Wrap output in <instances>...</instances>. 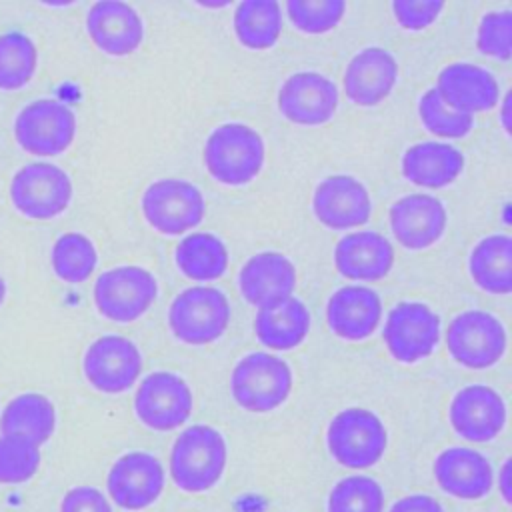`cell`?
Masks as SVG:
<instances>
[{"mask_svg": "<svg viewBox=\"0 0 512 512\" xmlns=\"http://www.w3.org/2000/svg\"><path fill=\"white\" fill-rule=\"evenodd\" d=\"M508 334L500 318L486 310H464L446 328V350L452 360L470 370L494 366L506 352Z\"/></svg>", "mask_w": 512, "mask_h": 512, "instance_id": "52a82bcc", "label": "cell"}, {"mask_svg": "<svg viewBox=\"0 0 512 512\" xmlns=\"http://www.w3.org/2000/svg\"><path fill=\"white\" fill-rule=\"evenodd\" d=\"M230 324L228 296L216 286H192L176 294L168 308L172 334L192 346L218 340Z\"/></svg>", "mask_w": 512, "mask_h": 512, "instance_id": "5b68a950", "label": "cell"}, {"mask_svg": "<svg viewBox=\"0 0 512 512\" xmlns=\"http://www.w3.org/2000/svg\"><path fill=\"white\" fill-rule=\"evenodd\" d=\"M238 286L248 304L258 310L272 308L292 296L296 288V268L282 252H258L240 268Z\"/></svg>", "mask_w": 512, "mask_h": 512, "instance_id": "d6986e66", "label": "cell"}, {"mask_svg": "<svg viewBox=\"0 0 512 512\" xmlns=\"http://www.w3.org/2000/svg\"><path fill=\"white\" fill-rule=\"evenodd\" d=\"M464 154L448 142H418L402 156V174L408 182L422 188H444L464 170Z\"/></svg>", "mask_w": 512, "mask_h": 512, "instance_id": "484cf974", "label": "cell"}, {"mask_svg": "<svg viewBox=\"0 0 512 512\" xmlns=\"http://www.w3.org/2000/svg\"><path fill=\"white\" fill-rule=\"evenodd\" d=\"M338 108V86L328 76L304 70L288 76L278 90V110L298 126H320Z\"/></svg>", "mask_w": 512, "mask_h": 512, "instance_id": "2e32d148", "label": "cell"}, {"mask_svg": "<svg viewBox=\"0 0 512 512\" xmlns=\"http://www.w3.org/2000/svg\"><path fill=\"white\" fill-rule=\"evenodd\" d=\"M398 74V62L386 48L366 46L344 70V92L358 106H376L390 96Z\"/></svg>", "mask_w": 512, "mask_h": 512, "instance_id": "603a6c76", "label": "cell"}, {"mask_svg": "<svg viewBox=\"0 0 512 512\" xmlns=\"http://www.w3.org/2000/svg\"><path fill=\"white\" fill-rule=\"evenodd\" d=\"M264 140L248 124L226 122L216 126L202 150L204 166L210 176L226 186L252 182L264 166Z\"/></svg>", "mask_w": 512, "mask_h": 512, "instance_id": "7a4b0ae2", "label": "cell"}, {"mask_svg": "<svg viewBox=\"0 0 512 512\" xmlns=\"http://www.w3.org/2000/svg\"><path fill=\"white\" fill-rule=\"evenodd\" d=\"M448 418L454 432L464 440L488 442L496 438L506 424V404L494 388L468 384L452 396Z\"/></svg>", "mask_w": 512, "mask_h": 512, "instance_id": "e0dca14e", "label": "cell"}, {"mask_svg": "<svg viewBox=\"0 0 512 512\" xmlns=\"http://www.w3.org/2000/svg\"><path fill=\"white\" fill-rule=\"evenodd\" d=\"M166 484L162 462L142 450L122 454L108 470L106 490L112 502L124 510L136 512L152 506Z\"/></svg>", "mask_w": 512, "mask_h": 512, "instance_id": "5bb4252c", "label": "cell"}, {"mask_svg": "<svg viewBox=\"0 0 512 512\" xmlns=\"http://www.w3.org/2000/svg\"><path fill=\"white\" fill-rule=\"evenodd\" d=\"M10 198L20 214L48 220L68 208L72 180L66 170L52 162H30L12 176Z\"/></svg>", "mask_w": 512, "mask_h": 512, "instance_id": "30bf717a", "label": "cell"}, {"mask_svg": "<svg viewBox=\"0 0 512 512\" xmlns=\"http://www.w3.org/2000/svg\"><path fill=\"white\" fill-rule=\"evenodd\" d=\"M418 116L426 130L440 138H464L474 126V116L448 106L436 88H428L420 96Z\"/></svg>", "mask_w": 512, "mask_h": 512, "instance_id": "e575fe53", "label": "cell"}, {"mask_svg": "<svg viewBox=\"0 0 512 512\" xmlns=\"http://www.w3.org/2000/svg\"><path fill=\"white\" fill-rule=\"evenodd\" d=\"M510 458H506L504 460V464H502V470H500V476H498V484H500V492H502V498H504V502L508 504L510 502Z\"/></svg>", "mask_w": 512, "mask_h": 512, "instance_id": "b9f144b4", "label": "cell"}, {"mask_svg": "<svg viewBox=\"0 0 512 512\" xmlns=\"http://www.w3.org/2000/svg\"><path fill=\"white\" fill-rule=\"evenodd\" d=\"M226 462L228 446L220 430L194 424L182 430L172 444L170 476L184 492H206L220 482Z\"/></svg>", "mask_w": 512, "mask_h": 512, "instance_id": "6da1fadb", "label": "cell"}, {"mask_svg": "<svg viewBox=\"0 0 512 512\" xmlns=\"http://www.w3.org/2000/svg\"><path fill=\"white\" fill-rule=\"evenodd\" d=\"M40 466V448L18 436H0V484L30 480Z\"/></svg>", "mask_w": 512, "mask_h": 512, "instance_id": "8d00e7d4", "label": "cell"}, {"mask_svg": "<svg viewBox=\"0 0 512 512\" xmlns=\"http://www.w3.org/2000/svg\"><path fill=\"white\" fill-rule=\"evenodd\" d=\"M96 310L112 322H134L158 296L156 276L142 266L126 264L102 272L94 282Z\"/></svg>", "mask_w": 512, "mask_h": 512, "instance_id": "ba28073f", "label": "cell"}, {"mask_svg": "<svg viewBox=\"0 0 512 512\" xmlns=\"http://www.w3.org/2000/svg\"><path fill=\"white\" fill-rule=\"evenodd\" d=\"M56 428L54 404L38 392L14 396L0 416V430L8 436L24 438L36 446L44 444Z\"/></svg>", "mask_w": 512, "mask_h": 512, "instance_id": "83f0119b", "label": "cell"}, {"mask_svg": "<svg viewBox=\"0 0 512 512\" xmlns=\"http://www.w3.org/2000/svg\"><path fill=\"white\" fill-rule=\"evenodd\" d=\"M308 306L290 296L272 308H260L254 316V334L270 350H292L304 342L310 332Z\"/></svg>", "mask_w": 512, "mask_h": 512, "instance_id": "4316f807", "label": "cell"}, {"mask_svg": "<svg viewBox=\"0 0 512 512\" xmlns=\"http://www.w3.org/2000/svg\"><path fill=\"white\" fill-rule=\"evenodd\" d=\"M346 12L342 0H288L286 14L304 34H324L336 28Z\"/></svg>", "mask_w": 512, "mask_h": 512, "instance_id": "d590c367", "label": "cell"}, {"mask_svg": "<svg viewBox=\"0 0 512 512\" xmlns=\"http://www.w3.org/2000/svg\"><path fill=\"white\" fill-rule=\"evenodd\" d=\"M434 478L442 492L458 500H480L494 486L490 460L466 446H450L434 460Z\"/></svg>", "mask_w": 512, "mask_h": 512, "instance_id": "ffe728a7", "label": "cell"}, {"mask_svg": "<svg viewBox=\"0 0 512 512\" xmlns=\"http://www.w3.org/2000/svg\"><path fill=\"white\" fill-rule=\"evenodd\" d=\"M388 512H444V508L430 494H408L396 500Z\"/></svg>", "mask_w": 512, "mask_h": 512, "instance_id": "60d3db41", "label": "cell"}, {"mask_svg": "<svg viewBox=\"0 0 512 512\" xmlns=\"http://www.w3.org/2000/svg\"><path fill=\"white\" fill-rule=\"evenodd\" d=\"M194 398L188 382L170 370H156L144 376L134 394L138 420L156 432L180 428L192 414Z\"/></svg>", "mask_w": 512, "mask_h": 512, "instance_id": "8fae6325", "label": "cell"}, {"mask_svg": "<svg viewBox=\"0 0 512 512\" xmlns=\"http://www.w3.org/2000/svg\"><path fill=\"white\" fill-rule=\"evenodd\" d=\"M4 296H6V282H4V278L0 276V304L4 302Z\"/></svg>", "mask_w": 512, "mask_h": 512, "instance_id": "ee69618b", "label": "cell"}, {"mask_svg": "<svg viewBox=\"0 0 512 512\" xmlns=\"http://www.w3.org/2000/svg\"><path fill=\"white\" fill-rule=\"evenodd\" d=\"M476 48L496 60H510L512 56V12H486L476 30Z\"/></svg>", "mask_w": 512, "mask_h": 512, "instance_id": "74e56055", "label": "cell"}, {"mask_svg": "<svg viewBox=\"0 0 512 512\" xmlns=\"http://www.w3.org/2000/svg\"><path fill=\"white\" fill-rule=\"evenodd\" d=\"M326 444L330 456L344 468H370L386 452L388 430L368 408L352 406L340 410L328 424Z\"/></svg>", "mask_w": 512, "mask_h": 512, "instance_id": "277c9868", "label": "cell"}, {"mask_svg": "<svg viewBox=\"0 0 512 512\" xmlns=\"http://www.w3.org/2000/svg\"><path fill=\"white\" fill-rule=\"evenodd\" d=\"M14 136L34 156H58L74 142L76 114L60 100L38 98L18 112Z\"/></svg>", "mask_w": 512, "mask_h": 512, "instance_id": "9c48e42d", "label": "cell"}, {"mask_svg": "<svg viewBox=\"0 0 512 512\" xmlns=\"http://www.w3.org/2000/svg\"><path fill=\"white\" fill-rule=\"evenodd\" d=\"M232 26L248 50L272 48L282 32V8L276 0H244L234 10Z\"/></svg>", "mask_w": 512, "mask_h": 512, "instance_id": "4dcf8cb0", "label": "cell"}, {"mask_svg": "<svg viewBox=\"0 0 512 512\" xmlns=\"http://www.w3.org/2000/svg\"><path fill=\"white\" fill-rule=\"evenodd\" d=\"M312 210L322 226L348 230L370 220L372 198L358 178L350 174H330L316 184Z\"/></svg>", "mask_w": 512, "mask_h": 512, "instance_id": "9a60e30c", "label": "cell"}, {"mask_svg": "<svg viewBox=\"0 0 512 512\" xmlns=\"http://www.w3.org/2000/svg\"><path fill=\"white\" fill-rule=\"evenodd\" d=\"M144 366L140 348L126 336L104 334L84 352L82 370L92 388L104 394L126 392Z\"/></svg>", "mask_w": 512, "mask_h": 512, "instance_id": "4fadbf2b", "label": "cell"}, {"mask_svg": "<svg viewBox=\"0 0 512 512\" xmlns=\"http://www.w3.org/2000/svg\"><path fill=\"white\" fill-rule=\"evenodd\" d=\"M90 40L110 56H128L144 42V22L126 2L102 0L90 6L86 14Z\"/></svg>", "mask_w": 512, "mask_h": 512, "instance_id": "44dd1931", "label": "cell"}, {"mask_svg": "<svg viewBox=\"0 0 512 512\" xmlns=\"http://www.w3.org/2000/svg\"><path fill=\"white\" fill-rule=\"evenodd\" d=\"M294 376L290 364L272 352H248L230 374L234 402L248 412H272L292 392Z\"/></svg>", "mask_w": 512, "mask_h": 512, "instance_id": "3957f363", "label": "cell"}, {"mask_svg": "<svg viewBox=\"0 0 512 512\" xmlns=\"http://www.w3.org/2000/svg\"><path fill=\"white\" fill-rule=\"evenodd\" d=\"M390 228L394 238L408 250H424L436 244L448 224V212L440 198L412 192L390 206Z\"/></svg>", "mask_w": 512, "mask_h": 512, "instance_id": "ac0fdd59", "label": "cell"}, {"mask_svg": "<svg viewBox=\"0 0 512 512\" xmlns=\"http://www.w3.org/2000/svg\"><path fill=\"white\" fill-rule=\"evenodd\" d=\"M394 264V248L380 232L360 230L342 236L334 248V266L350 280H380Z\"/></svg>", "mask_w": 512, "mask_h": 512, "instance_id": "d4e9b609", "label": "cell"}, {"mask_svg": "<svg viewBox=\"0 0 512 512\" xmlns=\"http://www.w3.org/2000/svg\"><path fill=\"white\" fill-rule=\"evenodd\" d=\"M38 50L20 30L0 34V90L22 88L34 74Z\"/></svg>", "mask_w": 512, "mask_h": 512, "instance_id": "d6a6232c", "label": "cell"}, {"mask_svg": "<svg viewBox=\"0 0 512 512\" xmlns=\"http://www.w3.org/2000/svg\"><path fill=\"white\" fill-rule=\"evenodd\" d=\"M502 124H504V130L510 132V122H508V98L504 100V106H502Z\"/></svg>", "mask_w": 512, "mask_h": 512, "instance_id": "7bdbcfd3", "label": "cell"}, {"mask_svg": "<svg viewBox=\"0 0 512 512\" xmlns=\"http://www.w3.org/2000/svg\"><path fill=\"white\" fill-rule=\"evenodd\" d=\"M468 270L474 284L490 294L512 290V240L508 234L484 236L470 252Z\"/></svg>", "mask_w": 512, "mask_h": 512, "instance_id": "f1b7e54d", "label": "cell"}, {"mask_svg": "<svg viewBox=\"0 0 512 512\" xmlns=\"http://www.w3.org/2000/svg\"><path fill=\"white\" fill-rule=\"evenodd\" d=\"M444 10L440 0H394L392 14L396 22L410 32H418L434 24Z\"/></svg>", "mask_w": 512, "mask_h": 512, "instance_id": "f35d334b", "label": "cell"}, {"mask_svg": "<svg viewBox=\"0 0 512 512\" xmlns=\"http://www.w3.org/2000/svg\"><path fill=\"white\" fill-rule=\"evenodd\" d=\"M330 330L342 340H364L382 320L380 294L362 284L338 288L326 302Z\"/></svg>", "mask_w": 512, "mask_h": 512, "instance_id": "cb8c5ba5", "label": "cell"}, {"mask_svg": "<svg viewBox=\"0 0 512 512\" xmlns=\"http://www.w3.org/2000/svg\"><path fill=\"white\" fill-rule=\"evenodd\" d=\"M174 262L190 280H216L228 268V248L216 234L192 232L176 244Z\"/></svg>", "mask_w": 512, "mask_h": 512, "instance_id": "f546056e", "label": "cell"}, {"mask_svg": "<svg viewBox=\"0 0 512 512\" xmlns=\"http://www.w3.org/2000/svg\"><path fill=\"white\" fill-rule=\"evenodd\" d=\"M328 512H384V490L370 476H346L332 486Z\"/></svg>", "mask_w": 512, "mask_h": 512, "instance_id": "836d02e7", "label": "cell"}, {"mask_svg": "<svg viewBox=\"0 0 512 512\" xmlns=\"http://www.w3.org/2000/svg\"><path fill=\"white\" fill-rule=\"evenodd\" d=\"M140 208L156 232L176 236L196 228L204 220L206 200L190 180L168 176L148 184Z\"/></svg>", "mask_w": 512, "mask_h": 512, "instance_id": "8992f818", "label": "cell"}, {"mask_svg": "<svg viewBox=\"0 0 512 512\" xmlns=\"http://www.w3.org/2000/svg\"><path fill=\"white\" fill-rule=\"evenodd\" d=\"M52 270L64 282L78 284L92 276L98 264L94 242L82 232H66L58 236L50 252Z\"/></svg>", "mask_w": 512, "mask_h": 512, "instance_id": "1f68e13d", "label": "cell"}, {"mask_svg": "<svg viewBox=\"0 0 512 512\" xmlns=\"http://www.w3.org/2000/svg\"><path fill=\"white\" fill-rule=\"evenodd\" d=\"M382 338L394 360L404 364L420 362L440 342V318L424 302H398L386 316Z\"/></svg>", "mask_w": 512, "mask_h": 512, "instance_id": "7c38bea8", "label": "cell"}, {"mask_svg": "<svg viewBox=\"0 0 512 512\" xmlns=\"http://www.w3.org/2000/svg\"><path fill=\"white\" fill-rule=\"evenodd\" d=\"M60 512H112V504L94 486H74L64 494Z\"/></svg>", "mask_w": 512, "mask_h": 512, "instance_id": "ab89813d", "label": "cell"}, {"mask_svg": "<svg viewBox=\"0 0 512 512\" xmlns=\"http://www.w3.org/2000/svg\"><path fill=\"white\" fill-rule=\"evenodd\" d=\"M436 92L440 98L474 116V112L492 110L500 100V84L496 76L472 62H452L438 72Z\"/></svg>", "mask_w": 512, "mask_h": 512, "instance_id": "7402d4cb", "label": "cell"}]
</instances>
